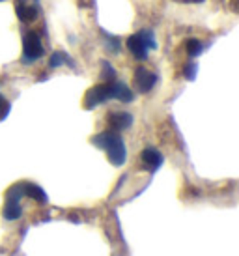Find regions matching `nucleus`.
Listing matches in <instances>:
<instances>
[{
  "mask_svg": "<svg viewBox=\"0 0 239 256\" xmlns=\"http://www.w3.org/2000/svg\"><path fill=\"white\" fill-rule=\"evenodd\" d=\"M66 62H68V56L64 52H54L49 60V66L50 68H58V66H64Z\"/></svg>",
  "mask_w": 239,
  "mask_h": 256,
  "instance_id": "13",
  "label": "nucleus"
},
{
  "mask_svg": "<svg viewBox=\"0 0 239 256\" xmlns=\"http://www.w3.org/2000/svg\"><path fill=\"white\" fill-rule=\"evenodd\" d=\"M202 49H204V45L198 42V40H187V54L190 58L198 56L202 52Z\"/></svg>",
  "mask_w": 239,
  "mask_h": 256,
  "instance_id": "11",
  "label": "nucleus"
},
{
  "mask_svg": "<svg viewBox=\"0 0 239 256\" xmlns=\"http://www.w3.org/2000/svg\"><path fill=\"white\" fill-rule=\"evenodd\" d=\"M94 146L105 150L106 156H108V161L114 164V166H120V164L126 163L127 157V150L126 144H124V138L116 133V131H101L99 135H96L92 138Z\"/></svg>",
  "mask_w": 239,
  "mask_h": 256,
  "instance_id": "2",
  "label": "nucleus"
},
{
  "mask_svg": "<svg viewBox=\"0 0 239 256\" xmlns=\"http://www.w3.org/2000/svg\"><path fill=\"white\" fill-rule=\"evenodd\" d=\"M43 42L40 34L26 32L22 38V64H34L36 60L43 56Z\"/></svg>",
  "mask_w": 239,
  "mask_h": 256,
  "instance_id": "4",
  "label": "nucleus"
},
{
  "mask_svg": "<svg viewBox=\"0 0 239 256\" xmlns=\"http://www.w3.org/2000/svg\"><path fill=\"white\" fill-rule=\"evenodd\" d=\"M106 122H108V128H110V131H126V129H129L131 126H133V116L129 112H118V110H112V112L108 114V118H106Z\"/></svg>",
  "mask_w": 239,
  "mask_h": 256,
  "instance_id": "7",
  "label": "nucleus"
},
{
  "mask_svg": "<svg viewBox=\"0 0 239 256\" xmlns=\"http://www.w3.org/2000/svg\"><path fill=\"white\" fill-rule=\"evenodd\" d=\"M10 108H12L10 101H8L4 96H0V122L4 120L8 114H10Z\"/></svg>",
  "mask_w": 239,
  "mask_h": 256,
  "instance_id": "14",
  "label": "nucleus"
},
{
  "mask_svg": "<svg viewBox=\"0 0 239 256\" xmlns=\"http://www.w3.org/2000/svg\"><path fill=\"white\" fill-rule=\"evenodd\" d=\"M24 196V189H22V184L14 185L6 194V204H4V219L8 220H15L19 219L22 214L21 210V198Z\"/></svg>",
  "mask_w": 239,
  "mask_h": 256,
  "instance_id": "5",
  "label": "nucleus"
},
{
  "mask_svg": "<svg viewBox=\"0 0 239 256\" xmlns=\"http://www.w3.org/2000/svg\"><path fill=\"white\" fill-rule=\"evenodd\" d=\"M174 2H182V4H202L204 0H174Z\"/></svg>",
  "mask_w": 239,
  "mask_h": 256,
  "instance_id": "15",
  "label": "nucleus"
},
{
  "mask_svg": "<svg viewBox=\"0 0 239 256\" xmlns=\"http://www.w3.org/2000/svg\"><path fill=\"white\" fill-rule=\"evenodd\" d=\"M22 189H24V194L30 198L38 200V202H47V194L43 192L42 187H38L34 184H22Z\"/></svg>",
  "mask_w": 239,
  "mask_h": 256,
  "instance_id": "10",
  "label": "nucleus"
},
{
  "mask_svg": "<svg viewBox=\"0 0 239 256\" xmlns=\"http://www.w3.org/2000/svg\"><path fill=\"white\" fill-rule=\"evenodd\" d=\"M101 77L105 82H112L116 80V72H114V68L108 62H103V73H101Z\"/></svg>",
  "mask_w": 239,
  "mask_h": 256,
  "instance_id": "12",
  "label": "nucleus"
},
{
  "mask_svg": "<svg viewBox=\"0 0 239 256\" xmlns=\"http://www.w3.org/2000/svg\"><path fill=\"white\" fill-rule=\"evenodd\" d=\"M133 84L140 94H148L157 84V75L150 72L148 68H136L133 73Z\"/></svg>",
  "mask_w": 239,
  "mask_h": 256,
  "instance_id": "6",
  "label": "nucleus"
},
{
  "mask_svg": "<svg viewBox=\"0 0 239 256\" xmlns=\"http://www.w3.org/2000/svg\"><path fill=\"white\" fill-rule=\"evenodd\" d=\"M108 100H118L124 103L133 101V92L129 90V86L124 82L112 80V82H103L90 88L84 96V108H96L101 103H106Z\"/></svg>",
  "mask_w": 239,
  "mask_h": 256,
  "instance_id": "1",
  "label": "nucleus"
},
{
  "mask_svg": "<svg viewBox=\"0 0 239 256\" xmlns=\"http://www.w3.org/2000/svg\"><path fill=\"white\" fill-rule=\"evenodd\" d=\"M15 12H17V17H19V21L22 22H34L36 17H38V10L36 6H30V4H24V2H19L17 8H15Z\"/></svg>",
  "mask_w": 239,
  "mask_h": 256,
  "instance_id": "9",
  "label": "nucleus"
},
{
  "mask_svg": "<svg viewBox=\"0 0 239 256\" xmlns=\"http://www.w3.org/2000/svg\"><path fill=\"white\" fill-rule=\"evenodd\" d=\"M155 47H157V43H155V36L152 30H140L127 38V49L136 60L148 58V50L155 49Z\"/></svg>",
  "mask_w": 239,
  "mask_h": 256,
  "instance_id": "3",
  "label": "nucleus"
},
{
  "mask_svg": "<svg viewBox=\"0 0 239 256\" xmlns=\"http://www.w3.org/2000/svg\"><path fill=\"white\" fill-rule=\"evenodd\" d=\"M140 161H142V166H144L146 170L155 172L157 168H161L162 156H161V152H157L155 148H146L140 154Z\"/></svg>",
  "mask_w": 239,
  "mask_h": 256,
  "instance_id": "8",
  "label": "nucleus"
}]
</instances>
